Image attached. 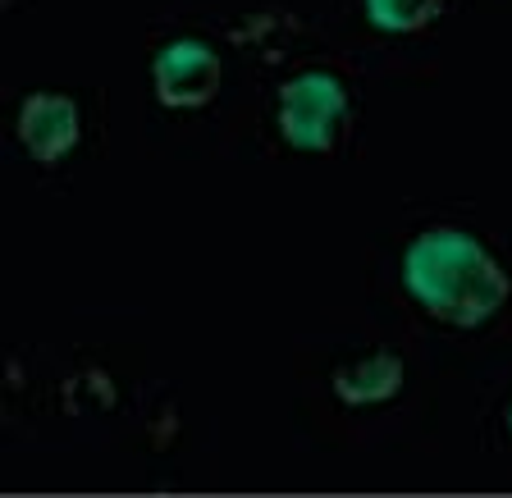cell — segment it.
Listing matches in <instances>:
<instances>
[{
  "instance_id": "7",
  "label": "cell",
  "mask_w": 512,
  "mask_h": 498,
  "mask_svg": "<svg viewBox=\"0 0 512 498\" xmlns=\"http://www.w3.org/2000/svg\"><path fill=\"white\" fill-rule=\"evenodd\" d=\"M508 425H512V412H508Z\"/></svg>"
},
{
  "instance_id": "3",
  "label": "cell",
  "mask_w": 512,
  "mask_h": 498,
  "mask_svg": "<svg viewBox=\"0 0 512 498\" xmlns=\"http://www.w3.org/2000/svg\"><path fill=\"white\" fill-rule=\"evenodd\" d=\"M156 101L165 110H202L220 96L224 69L206 42H170L156 55Z\"/></svg>"
},
{
  "instance_id": "2",
  "label": "cell",
  "mask_w": 512,
  "mask_h": 498,
  "mask_svg": "<svg viewBox=\"0 0 512 498\" xmlns=\"http://www.w3.org/2000/svg\"><path fill=\"white\" fill-rule=\"evenodd\" d=\"M343 115H348V92L334 74H298L279 87V128L284 142L298 151H330L334 133H339Z\"/></svg>"
},
{
  "instance_id": "1",
  "label": "cell",
  "mask_w": 512,
  "mask_h": 498,
  "mask_svg": "<svg viewBox=\"0 0 512 498\" xmlns=\"http://www.w3.org/2000/svg\"><path fill=\"white\" fill-rule=\"evenodd\" d=\"M403 284L435 320L476 329L508 302V270L490 247L458 229H430L403 256Z\"/></svg>"
},
{
  "instance_id": "4",
  "label": "cell",
  "mask_w": 512,
  "mask_h": 498,
  "mask_svg": "<svg viewBox=\"0 0 512 498\" xmlns=\"http://www.w3.org/2000/svg\"><path fill=\"white\" fill-rule=\"evenodd\" d=\"M78 133H83V119H78V106L69 96L32 92L19 106V142L42 165H55V160L69 156L78 147Z\"/></svg>"
},
{
  "instance_id": "5",
  "label": "cell",
  "mask_w": 512,
  "mask_h": 498,
  "mask_svg": "<svg viewBox=\"0 0 512 498\" xmlns=\"http://www.w3.org/2000/svg\"><path fill=\"white\" fill-rule=\"evenodd\" d=\"M398 389H403V357L398 352H375V357L348 361L334 371V393L343 398V407L389 403Z\"/></svg>"
},
{
  "instance_id": "6",
  "label": "cell",
  "mask_w": 512,
  "mask_h": 498,
  "mask_svg": "<svg viewBox=\"0 0 512 498\" xmlns=\"http://www.w3.org/2000/svg\"><path fill=\"white\" fill-rule=\"evenodd\" d=\"M444 14V0H366V19L380 32H421Z\"/></svg>"
}]
</instances>
